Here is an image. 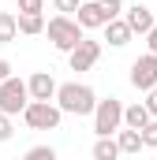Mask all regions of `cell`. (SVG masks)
Masks as SVG:
<instances>
[{
  "mask_svg": "<svg viewBox=\"0 0 157 160\" xmlns=\"http://www.w3.org/2000/svg\"><path fill=\"white\" fill-rule=\"evenodd\" d=\"M56 104H60L64 116H94L97 93H94L90 86H82V82H64V86L56 89Z\"/></svg>",
  "mask_w": 157,
  "mask_h": 160,
  "instance_id": "obj_1",
  "label": "cell"
},
{
  "mask_svg": "<svg viewBox=\"0 0 157 160\" xmlns=\"http://www.w3.org/2000/svg\"><path fill=\"white\" fill-rule=\"evenodd\" d=\"M45 34L52 41V48L56 52H75L78 45H82V26H78V19L71 15H56V19H49V26H45Z\"/></svg>",
  "mask_w": 157,
  "mask_h": 160,
  "instance_id": "obj_2",
  "label": "cell"
},
{
  "mask_svg": "<svg viewBox=\"0 0 157 160\" xmlns=\"http://www.w3.org/2000/svg\"><path fill=\"white\" fill-rule=\"evenodd\" d=\"M120 130H123V104L116 97L97 101V108H94V134L97 138H112Z\"/></svg>",
  "mask_w": 157,
  "mask_h": 160,
  "instance_id": "obj_3",
  "label": "cell"
},
{
  "mask_svg": "<svg viewBox=\"0 0 157 160\" xmlns=\"http://www.w3.org/2000/svg\"><path fill=\"white\" fill-rule=\"evenodd\" d=\"M30 101H34V97H30V86L23 78L11 75L8 82H0V112H4V116H23V112L30 108Z\"/></svg>",
  "mask_w": 157,
  "mask_h": 160,
  "instance_id": "obj_4",
  "label": "cell"
},
{
  "mask_svg": "<svg viewBox=\"0 0 157 160\" xmlns=\"http://www.w3.org/2000/svg\"><path fill=\"white\" fill-rule=\"evenodd\" d=\"M23 119L30 130H56L60 119H64V112H60V104H52V101H30V108L23 112Z\"/></svg>",
  "mask_w": 157,
  "mask_h": 160,
  "instance_id": "obj_5",
  "label": "cell"
},
{
  "mask_svg": "<svg viewBox=\"0 0 157 160\" xmlns=\"http://www.w3.org/2000/svg\"><path fill=\"white\" fill-rule=\"evenodd\" d=\"M131 86L142 89V93L157 89V56L154 52H146V56H138V60L131 63Z\"/></svg>",
  "mask_w": 157,
  "mask_h": 160,
  "instance_id": "obj_6",
  "label": "cell"
},
{
  "mask_svg": "<svg viewBox=\"0 0 157 160\" xmlns=\"http://www.w3.org/2000/svg\"><path fill=\"white\" fill-rule=\"evenodd\" d=\"M101 60V41H82L75 52H68V63H71V71H90L94 63Z\"/></svg>",
  "mask_w": 157,
  "mask_h": 160,
  "instance_id": "obj_7",
  "label": "cell"
},
{
  "mask_svg": "<svg viewBox=\"0 0 157 160\" xmlns=\"http://www.w3.org/2000/svg\"><path fill=\"white\" fill-rule=\"evenodd\" d=\"M26 86H30V97L34 101H56V89H60V82L52 78L49 71H34L26 78Z\"/></svg>",
  "mask_w": 157,
  "mask_h": 160,
  "instance_id": "obj_8",
  "label": "cell"
},
{
  "mask_svg": "<svg viewBox=\"0 0 157 160\" xmlns=\"http://www.w3.org/2000/svg\"><path fill=\"white\" fill-rule=\"evenodd\" d=\"M78 26H82V30H97V26H101V30H105V26H109V19H105V11H101V4H97V0H82V8H78Z\"/></svg>",
  "mask_w": 157,
  "mask_h": 160,
  "instance_id": "obj_9",
  "label": "cell"
},
{
  "mask_svg": "<svg viewBox=\"0 0 157 160\" xmlns=\"http://www.w3.org/2000/svg\"><path fill=\"white\" fill-rule=\"evenodd\" d=\"M123 19H127V26H131L135 34H142V38H146V34H150V30L157 26L154 11H150L146 4H135V8H127V15H123Z\"/></svg>",
  "mask_w": 157,
  "mask_h": 160,
  "instance_id": "obj_10",
  "label": "cell"
},
{
  "mask_svg": "<svg viewBox=\"0 0 157 160\" xmlns=\"http://www.w3.org/2000/svg\"><path fill=\"white\" fill-rule=\"evenodd\" d=\"M150 119H154V116H150V108H146L142 101H135V104L123 108V127H127V130H146Z\"/></svg>",
  "mask_w": 157,
  "mask_h": 160,
  "instance_id": "obj_11",
  "label": "cell"
},
{
  "mask_svg": "<svg viewBox=\"0 0 157 160\" xmlns=\"http://www.w3.org/2000/svg\"><path fill=\"white\" fill-rule=\"evenodd\" d=\"M131 38H135V30L127 26V19H112V22L105 26V41H109L112 48H123Z\"/></svg>",
  "mask_w": 157,
  "mask_h": 160,
  "instance_id": "obj_12",
  "label": "cell"
},
{
  "mask_svg": "<svg viewBox=\"0 0 157 160\" xmlns=\"http://www.w3.org/2000/svg\"><path fill=\"white\" fill-rule=\"evenodd\" d=\"M90 157H94V160H120L123 153H120L116 138H97V142H94V149H90Z\"/></svg>",
  "mask_w": 157,
  "mask_h": 160,
  "instance_id": "obj_13",
  "label": "cell"
},
{
  "mask_svg": "<svg viewBox=\"0 0 157 160\" xmlns=\"http://www.w3.org/2000/svg\"><path fill=\"white\" fill-rule=\"evenodd\" d=\"M116 145H120V153H138V149H146L142 145V130H120L116 134Z\"/></svg>",
  "mask_w": 157,
  "mask_h": 160,
  "instance_id": "obj_14",
  "label": "cell"
},
{
  "mask_svg": "<svg viewBox=\"0 0 157 160\" xmlns=\"http://www.w3.org/2000/svg\"><path fill=\"white\" fill-rule=\"evenodd\" d=\"M15 38H19V15L0 11V45H11Z\"/></svg>",
  "mask_w": 157,
  "mask_h": 160,
  "instance_id": "obj_15",
  "label": "cell"
},
{
  "mask_svg": "<svg viewBox=\"0 0 157 160\" xmlns=\"http://www.w3.org/2000/svg\"><path fill=\"white\" fill-rule=\"evenodd\" d=\"M45 15H19V34H26V38H38L45 34Z\"/></svg>",
  "mask_w": 157,
  "mask_h": 160,
  "instance_id": "obj_16",
  "label": "cell"
},
{
  "mask_svg": "<svg viewBox=\"0 0 157 160\" xmlns=\"http://www.w3.org/2000/svg\"><path fill=\"white\" fill-rule=\"evenodd\" d=\"M23 160H56V149L52 145H34V149H26Z\"/></svg>",
  "mask_w": 157,
  "mask_h": 160,
  "instance_id": "obj_17",
  "label": "cell"
},
{
  "mask_svg": "<svg viewBox=\"0 0 157 160\" xmlns=\"http://www.w3.org/2000/svg\"><path fill=\"white\" fill-rule=\"evenodd\" d=\"M97 4H101V11H105V19H109V22H112V19H120V15L127 11L120 0H97Z\"/></svg>",
  "mask_w": 157,
  "mask_h": 160,
  "instance_id": "obj_18",
  "label": "cell"
},
{
  "mask_svg": "<svg viewBox=\"0 0 157 160\" xmlns=\"http://www.w3.org/2000/svg\"><path fill=\"white\" fill-rule=\"evenodd\" d=\"M45 0H19V15H41Z\"/></svg>",
  "mask_w": 157,
  "mask_h": 160,
  "instance_id": "obj_19",
  "label": "cell"
},
{
  "mask_svg": "<svg viewBox=\"0 0 157 160\" xmlns=\"http://www.w3.org/2000/svg\"><path fill=\"white\" fill-rule=\"evenodd\" d=\"M142 145H146V149H157V119L146 123V130H142Z\"/></svg>",
  "mask_w": 157,
  "mask_h": 160,
  "instance_id": "obj_20",
  "label": "cell"
},
{
  "mask_svg": "<svg viewBox=\"0 0 157 160\" xmlns=\"http://www.w3.org/2000/svg\"><path fill=\"white\" fill-rule=\"evenodd\" d=\"M52 4L60 15H78V8H82V0H52Z\"/></svg>",
  "mask_w": 157,
  "mask_h": 160,
  "instance_id": "obj_21",
  "label": "cell"
},
{
  "mask_svg": "<svg viewBox=\"0 0 157 160\" xmlns=\"http://www.w3.org/2000/svg\"><path fill=\"white\" fill-rule=\"evenodd\" d=\"M11 134H15V127H11V116H4V112H0V142H11Z\"/></svg>",
  "mask_w": 157,
  "mask_h": 160,
  "instance_id": "obj_22",
  "label": "cell"
},
{
  "mask_svg": "<svg viewBox=\"0 0 157 160\" xmlns=\"http://www.w3.org/2000/svg\"><path fill=\"white\" fill-rule=\"evenodd\" d=\"M142 104L150 108V116L157 119V89H150V93H146V101H142Z\"/></svg>",
  "mask_w": 157,
  "mask_h": 160,
  "instance_id": "obj_23",
  "label": "cell"
},
{
  "mask_svg": "<svg viewBox=\"0 0 157 160\" xmlns=\"http://www.w3.org/2000/svg\"><path fill=\"white\" fill-rule=\"evenodd\" d=\"M8 78H11V63L0 56V82H8Z\"/></svg>",
  "mask_w": 157,
  "mask_h": 160,
  "instance_id": "obj_24",
  "label": "cell"
},
{
  "mask_svg": "<svg viewBox=\"0 0 157 160\" xmlns=\"http://www.w3.org/2000/svg\"><path fill=\"white\" fill-rule=\"evenodd\" d=\"M146 45H150V52H154V56H157V26H154V30H150V34H146Z\"/></svg>",
  "mask_w": 157,
  "mask_h": 160,
  "instance_id": "obj_25",
  "label": "cell"
}]
</instances>
